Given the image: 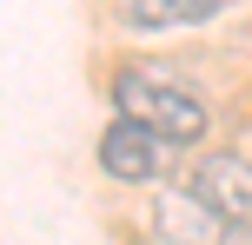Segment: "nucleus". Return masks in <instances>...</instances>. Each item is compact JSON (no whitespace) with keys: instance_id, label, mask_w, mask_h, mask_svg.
<instances>
[{"instance_id":"1","label":"nucleus","mask_w":252,"mask_h":245,"mask_svg":"<svg viewBox=\"0 0 252 245\" xmlns=\"http://www.w3.org/2000/svg\"><path fill=\"white\" fill-rule=\"evenodd\" d=\"M113 100H120V119H139L166 146H199L206 139V106L192 93H179V86H159V80L133 73V66L113 80Z\"/></svg>"},{"instance_id":"2","label":"nucleus","mask_w":252,"mask_h":245,"mask_svg":"<svg viewBox=\"0 0 252 245\" xmlns=\"http://www.w3.org/2000/svg\"><path fill=\"white\" fill-rule=\"evenodd\" d=\"M186 199L206 212V219L232 225V219H252V159L239 153H199L186 172Z\"/></svg>"},{"instance_id":"3","label":"nucleus","mask_w":252,"mask_h":245,"mask_svg":"<svg viewBox=\"0 0 252 245\" xmlns=\"http://www.w3.org/2000/svg\"><path fill=\"white\" fill-rule=\"evenodd\" d=\"M100 166H106V179H120V186H146V179L166 172V139L146 133L139 119H113V126L100 133Z\"/></svg>"},{"instance_id":"4","label":"nucleus","mask_w":252,"mask_h":245,"mask_svg":"<svg viewBox=\"0 0 252 245\" xmlns=\"http://www.w3.org/2000/svg\"><path fill=\"white\" fill-rule=\"evenodd\" d=\"M120 20L126 27H179V0H120Z\"/></svg>"},{"instance_id":"5","label":"nucleus","mask_w":252,"mask_h":245,"mask_svg":"<svg viewBox=\"0 0 252 245\" xmlns=\"http://www.w3.org/2000/svg\"><path fill=\"white\" fill-rule=\"evenodd\" d=\"M219 245H252V219H232V225H219Z\"/></svg>"}]
</instances>
